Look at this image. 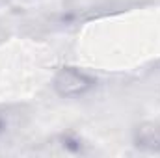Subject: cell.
I'll use <instances>...</instances> for the list:
<instances>
[{
	"mask_svg": "<svg viewBox=\"0 0 160 158\" xmlns=\"http://www.w3.org/2000/svg\"><path fill=\"white\" fill-rule=\"evenodd\" d=\"M93 87V80L75 67H63L54 77V89L60 97H80Z\"/></svg>",
	"mask_w": 160,
	"mask_h": 158,
	"instance_id": "6da1fadb",
	"label": "cell"
},
{
	"mask_svg": "<svg viewBox=\"0 0 160 158\" xmlns=\"http://www.w3.org/2000/svg\"><path fill=\"white\" fill-rule=\"evenodd\" d=\"M134 143L147 151H160V125L153 121L140 123L134 128Z\"/></svg>",
	"mask_w": 160,
	"mask_h": 158,
	"instance_id": "7a4b0ae2",
	"label": "cell"
}]
</instances>
